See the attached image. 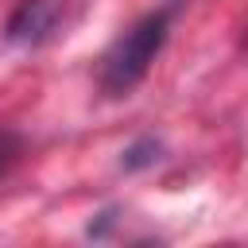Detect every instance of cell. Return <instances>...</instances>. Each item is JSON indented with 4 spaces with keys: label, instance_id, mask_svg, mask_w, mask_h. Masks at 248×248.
I'll list each match as a JSON object with an SVG mask.
<instances>
[{
    "label": "cell",
    "instance_id": "3957f363",
    "mask_svg": "<svg viewBox=\"0 0 248 248\" xmlns=\"http://www.w3.org/2000/svg\"><path fill=\"white\" fill-rule=\"evenodd\" d=\"M159 151H163V143H159V140H151V136H143V140H136L132 147H124V159H120V167H124V170L151 167V163L159 159Z\"/></svg>",
    "mask_w": 248,
    "mask_h": 248
},
{
    "label": "cell",
    "instance_id": "277c9868",
    "mask_svg": "<svg viewBox=\"0 0 248 248\" xmlns=\"http://www.w3.org/2000/svg\"><path fill=\"white\" fill-rule=\"evenodd\" d=\"M16 155H19V140L12 132H0V170H8L16 163Z\"/></svg>",
    "mask_w": 248,
    "mask_h": 248
},
{
    "label": "cell",
    "instance_id": "6da1fadb",
    "mask_svg": "<svg viewBox=\"0 0 248 248\" xmlns=\"http://www.w3.org/2000/svg\"><path fill=\"white\" fill-rule=\"evenodd\" d=\"M167 35H170V8H155V12L140 16L128 31H120L97 62L101 93L105 97H128L147 78V70L159 58Z\"/></svg>",
    "mask_w": 248,
    "mask_h": 248
},
{
    "label": "cell",
    "instance_id": "7a4b0ae2",
    "mask_svg": "<svg viewBox=\"0 0 248 248\" xmlns=\"http://www.w3.org/2000/svg\"><path fill=\"white\" fill-rule=\"evenodd\" d=\"M62 16H66V0H19L16 12L8 16L4 35L16 46H43L58 31Z\"/></svg>",
    "mask_w": 248,
    "mask_h": 248
}]
</instances>
